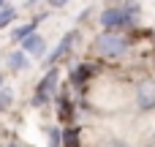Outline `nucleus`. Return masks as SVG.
<instances>
[{
  "instance_id": "f257e3e1",
  "label": "nucleus",
  "mask_w": 155,
  "mask_h": 147,
  "mask_svg": "<svg viewBox=\"0 0 155 147\" xmlns=\"http://www.w3.org/2000/svg\"><path fill=\"white\" fill-rule=\"evenodd\" d=\"M95 46H98V52L106 55V57H120V55H125L128 41H125L123 35H117V33H104V35L95 41Z\"/></svg>"
},
{
  "instance_id": "f03ea898",
  "label": "nucleus",
  "mask_w": 155,
  "mask_h": 147,
  "mask_svg": "<svg viewBox=\"0 0 155 147\" xmlns=\"http://www.w3.org/2000/svg\"><path fill=\"white\" fill-rule=\"evenodd\" d=\"M136 14V5H128V8H106L104 14H101V25L104 27H120V25H125L131 16Z\"/></svg>"
},
{
  "instance_id": "7ed1b4c3",
  "label": "nucleus",
  "mask_w": 155,
  "mask_h": 147,
  "mask_svg": "<svg viewBox=\"0 0 155 147\" xmlns=\"http://www.w3.org/2000/svg\"><path fill=\"white\" fill-rule=\"evenodd\" d=\"M57 85V71H49L46 76H44V82L38 85V90H35V104H44V101H49V93H52V87Z\"/></svg>"
},
{
  "instance_id": "20e7f679",
  "label": "nucleus",
  "mask_w": 155,
  "mask_h": 147,
  "mask_svg": "<svg viewBox=\"0 0 155 147\" xmlns=\"http://www.w3.org/2000/svg\"><path fill=\"white\" fill-rule=\"evenodd\" d=\"M22 46H25V55H35V57H41V55L46 52V44H44L41 35H30V38H25Z\"/></svg>"
},
{
  "instance_id": "39448f33",
  "label": "nucleus",
  "mask_w": 155,
  "mask_h": 147,
  "mask_svg": "<svg viewBox=\"0 0 155 147\" xmlns=\"http://www.w3.org/2000/svg\"><path fill=\"white\" fill-rule=\"evenodd\" d=\"M74 38H76V35H74V33H68V35H65V41H60V44H57V49H54V52L49 55V63H54V60H60V57H63V55H65V52L71 49V44H74Z\"/></svg>"
},
{
  "instance_id": "423d86ee",
  "label": "nucleus",
  "mask_w": 155,
  "mask_h": 147,
  "mask_svg": "<svg viewBox=\"0 0 155 147\" xmlns=\"http://www.w3.org/2000/svg\"><path fill=\"white\" fill-rule=\"evenodd\" d=\"M139 104H142V106H153L155 104V85H142V90H139Z\"/></svg>"
},
{
  "instance_id": "0eeeda50",
  "label": "nucleus",
  "mask_w": 155,
  "mask_h": 147,
  "mask_svg": "<svg viewBox=\"0 0 155 147\" xmlns=\"http://www.w3.org/2000/svg\"><path fill=\"white\" fill-rule=\"evenodd\" d=\"M33 30H35V25H33V22H27V25H19L11 35H14V41H25V38H30V35H33Z\"/></svg>"
},
{
  "instance_id": "6e6552de",
  "label": "nucleus",
  "mask_w": 155,
  "mask_h": 147,
  "mask_svg": "<svg viewBox=\"0 0 155 147\" xmlns=\"http://www.w3.org/2000/svg\"><path fill=\"white\" fill-rule=\"evenodd\" d=\"M11 68H27V57H25V52L11 55Z\"/></svg>"
},
{
  "instance_id": "1a4fd4ad",
  "label": "nucleus",
  "mask_w": 155,
  "mask_h": 147,
  "mask_svg": "<svg viewBox=\"0 0 155 147\" xmlns=\"http://www.w3.org/2000/svg\"><path fill=\"white\" fill-rule=\"evenodd\" d=\"M14 19V8H0V27H5Z\"/></svg>"
},
{
  "instance_id": "9d476101",
  "label": "nucleus",
  "mask_w": 155,
  "mask_h": 147,
  "mask_svg": "<svg viewBox=\"0 0 155 147\" xmlns=\"http://www.w3.org/2000/svg\"><path fill=\"white\" fill-rule=\"evenodd\" d=\"M8 104H11V93H8V90H3V93H0V109H5Z\"/></svg>"
},
{
  "instance_id": "9b49d317",
  "label": "nucleus",
  "mask_w": 155,
  "mask_h": 147,
  "mask_svg": "<svg viewBox=\"0 0 155 147\" xmlns=\"http://www.w3.org/2000/svg\"><path fill=\"white\" fill-rule=\"evenodd\" d=\"M87 74H90V68H87V65H82V68L76 71V82H82V79H87Z\"/></svg>"
},
{
  "instance_id": "f8f14e48",
  "label": "nucleus",
  "mask_w": 155,
  "mask_h": 147,
  "mask_svg": "<svg viewBox=\"0 0 155 147\" xmlns=\"http://www.w3.org/2000/svg\"><path fill=\"white\" fill-rule=\"evenodd\" d=\"M49 3H52V5H54V8H60V5H65V3H68V0H49Z\"/></svg>"
},
{
  "instance_id": "ddd939ff",
  "label": "nucleus",
  "mask_w": 155,
  "mask_h": 147,
  "mask_svg": "<svg viewBox=\"0 0 155 147\" xmlns=\"http://www.w3.org/2000/svg\"><path fill=\"white\" fill-rule=\"evenodd\" d=\"M0 85H3V76H0Z\"/></svg>"
},
{
  "instance_id": "4468645a",
  "label": "nucleus",
  "mask_w": 155,
  "mask_h": 147,
  "mask_svg": "<svg viewBox=\"0 0 155 147\" xmlns=\"http://www.w3.org/2000/svg\"><path fill=\"white\" fill-rule=\"evenodd\" d=\"M0 5H3V0H0Z\"/></svg>"
}]
</instances>
